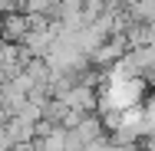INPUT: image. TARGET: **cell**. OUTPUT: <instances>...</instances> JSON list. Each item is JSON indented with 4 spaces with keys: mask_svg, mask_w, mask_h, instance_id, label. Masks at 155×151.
Returning <instances> with one entry per match:
<instances>
[{
    "mask_svg": "<svg viewBox=\"0 0 155 151\" xmlns=\"http://www.w3.org/2000/svg\"><path fill=\"white\" fill-rule=\"evenodd\" d=\"M129 17L139 27H152L155 23V0H132L129 3Z\"/></svg>",
    "mask_w": 155,
    "mask_h": 151,
    "instance_id": "obj_2",
    "label": "cell"
},
{
    "mask_svg": "<svg viewBox=\"0 0 155 151\" xmlns=\"http://www.w3.org/2000/svg\"><path fill=\"white\" fill-rule=\"evenodd\" d=\"M0 151H10V148H0Z\"/></svg>",
    "mask_w": 155,
    "mask_h": 151,
    "instance_id": "obj_4",
    "label": "cell"
},
{
    "mask_svg": "<svg viewBox=\"0 0 155 151\" xmlns=\"http://www.w3.org/2000/svg\"><path fill=\"white\" fill-rule=\"evenodd\" d=\"M125 49H129V39H125L122 33H119V36L106 39V43L96 49L93 56H89V62H96V66H109V62H116L119 56H125Z\"/></svg>",
    "mask_w": 155,
    "mask_h": 151,
    "instance_id": "obj_1",
    "label": "cell"
},
{
    "mask_svg": "<svg viewBox=\"0 0 155 151\" xmlns=\"http://www.w3.org/2000/svg\"><path fill=\"white\" fill-rule=\"evenodd\" d=\"M63 0H27V13L30 17H46V13H56V7H60Z\"/></svg>",
    "mask_w": 155,
    "mask_h": 151,
    "instance_id": "obj_3",
    "label": "cell"
}]
</instances>
